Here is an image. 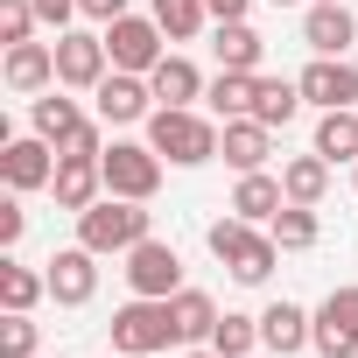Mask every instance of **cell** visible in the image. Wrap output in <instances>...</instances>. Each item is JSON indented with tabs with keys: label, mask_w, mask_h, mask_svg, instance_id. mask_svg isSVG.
Segmentation results:
<instances>
[{
	"label": "cell",
	"mask_w": 358,
	"mask_h": 358,
	"mask_svg": "<svg viewBox=\"0 0 358 358\" xmlns=\"http://www.w3.org/2000/svg\"><path fill=\"white\" fill-rule=\"evenodd\" d=\"M190 358H225V351H211V344H197V351H190Z\"/></svg>",
	"instance_id": "39"
},
{
	"label": "cell",
	"mask_w": 358,
	"mask_h": 358,
	"mask_svg": "<svg viewBox=\"0 0 358 358\" xmlns=\"http://www.w3.org/2000/svg\"><path fill=\"white\" fill-rule=\"evenodd\" d=\"M169 36H162V22L155 15H120V22H106V50H113V71H155L169 50H162Z\"/></svg>",
	"instance_id": "8"
},
{
	"label": "cell",
	"mask_w": 358,
	"mask_h": 358,
	"mask_svg": "<svg viewBox=\"0 0 358 358\" xmlns=\"http://www.w3.org/2000/svg\"><path fill=\"white\" fill-rule=\"evenodd\" d=\"M351 183H358V162H351Z\"/></svg>",
	"instance_id": "41"
},
{
	"label": "cell",
	"mask_w": 358,
	"mask_h": 358,
	"mask_svg": "<svg viewBox=\"0 0 358 358\" xmlns=\"http://www.w3.org/2000/svg\"><path fill=\"white\" fill-rule=\"evenodd\" d=\"M92 106H99L106 127H148V113H155V85H148L141 71H106L99 92H92Z\"/></svg>",
	"instance_id": "9"
},
{
	"label": "cell",
	"mask_w": 358,
	"mask_h": 358,
	"mask_svg": "<svg viewBox=\"0 0 358 358\" xmlns=\"http://www.w3.org/2000/svg\"><path fill=\"white\" fill-rule=\"evenodd\" d=\"M211 351H225V358H246V351H260V316H239V309H225V316H218V330H211Z\"/></svg>",
	"instance_id": "31"
},
{
	"label": "cell",
	"mask_w": 358,
	"mask_h": 358,
	"mask_svg": "<svg viewBox=\"0 0 358 358\" xmlns=\"http://www.w3.org/2000/svg\"><path fill=\"white\" fill-rule=\"evenodd\" d=\"M281 190H288V204H323L330 197V162L309 148V155H288L281 162Z\"/></svg>",
	"instance_id": "22"
},
{
	"label": "cell",
	"mask_w": 358,
	"mask_h": 358,
	"mask_svg": "<svg viewBox=\"0 0 358 358\" xmlns=\"http://www.w3.org/2000/svg\"><path fill=\"white\" fill-rule=\"evenodd\" d=\"M218 134H225V120H218V113H197V106H155V113H148V148H155L169 169H204V162H218Z\"/></svg>",
	"instance_id": "1"
},
{
	"label": "cell",
	"mask_w": 358,
	"mask_h": 358,
	"mask_svg": "<svg viewBox=\"0 0 358 358\" xmlns=\"http://www.w3.org/2000/svg\"><path fill=\"white\" fill-rule=\"evenodd\" d=\"M106 71H113L106 29H64V36H57V85H64V92H99Z\"/></svg>",
	"instance_id": "6"
},
{
	"label": "cell",
	"mask_w": 358,
	"mask_h": 358,
	"mask_svg": "<svg viewBox=\"0 0 358 358\" xmlns=\"http://www.w3.org/2000/svg\"><path fill=\"white\" fill-rule=\"evenodd\" d=\"M148 15L162 22V36H169V43H190V36L211 22V8H204V0H148Z\"/></svg>",
	"instance_id": "30"
},
{
	"label": "cell",
	"mask_w": 358,
	"mask_h": 358,
	"mask_svg": "<svg viewBox=\"0 0 358 358\" xmlns=\"http://www.w3.org/2000/svg\"><path fill=\"white\" fill-rule=\"evenodd\" d=\"M99 260H106V253H92V246H64V253H50V260H43V274H50V302H57V309H85V302L99 295Z\"/></svg>",
	"instance_id": "10"
},
{
	"label": "cell",
	"mask_w": 358,
	"mask_h": 358,
	"mask_svg": "<svg viewBox=\"0 0 358 358\" xmlns=\"http://www.w3.org/2000/svg\"><path fill=\"white\" fill-rule=\"evenodd\" d=\"M141 239H155V211L134 197L106 190L92 211H78V246H92V253H134Z\"/></svg>",
	"instance_id": "3"
},
{
	"label": "cell",
	"mask_w": 358,
	"mask_h": 358,
	"mask_svg": "<svg viewBox=\"0 0 358 358\" xmlns=\"http://www.w3.org/2000/svg\"><path fill=\"white\" fill-rule=\"evenodd\" d=\"M85 120H92V113H85L78 99H64V85H50L43 99H29V134H43L57 155H64V148L85 134Z\"/></svg>",
	"instance_id": "17"
},
{
	"label": "cell",
	"mask_w": 358,
	"mask_h": 358,
	"mask_svg": "<svg viewBox=\"0 0 358 358\" xmlns=\"http://www.w3.org/2000/svg\"><path fill=\"white\" fill-rule=\"evenodd\" d=\"M106 330H113V351H120V358H155V351H169V344H183V330H176V309L155 302V295L120 302Z\"/></svg>",
	"instance_id": "4"
},
{
	"label": "cell",
	"mask_w": 358,
	"mask_h": 358,
	"mask_svg": "<svg viewBox=\"0 0 358 358\" xmlns=\"http://www.w3.org/2000/svg\"><path fill=\"white\" fill-rule=\"evenodd\" d=\"M169 309H176V330H183V344H211V330H218V316H225V309H218L204 288H190V281L169 295Z\"/></svg>",
	"instance_id": "24"
},
{
	"label": "cell",
	"mask_w": 358,
	"mask_h": 358,
	"mask_svg": "<svg viewBox=\"0 0 358 358\" xmlns=\"http://www.w3.org/2000/svg\"><path fill=\"white\" fill-rule=\"evenodd\" d=\"M295 85H302V99H309L316 113H344V106H358V64H351V57H309Z\"/></svg>",
	"instance_id": "11"
},
{
	"label": "cell",
	"mask_w": 358,
	"mask_h": 358,
	"mask_svg": "<svg viewBox=\"0 0 358 358\" xmlns=\"http://www.w3.org/2000/svg\"><path fill=\"white\" fill-rule=\"evenodd\" d=\"M0 176H8V190H50V176H57V148L43 134H15L8 148H0Z\"/></svg>",
	"instance_id": "12"
},
{
	"label": "cell",
	"mask_w": 358,
	"mask_h": 358,
	"mask_svg": "<svg viewBox=\"0 0 358 358\" xmlns=\"http://www.w3.org/2000/svg\"><path fill=\"white\" fill-rule=\"evenodd\" d=\"M99 169H106V190L113 197H134V204H148L155 190H162V155L148 148V141H113L106 155H99Z\"/></svg>",
	"instance_id": "5"
},
{
	"label": "cell",
	"mask_w": 358,
	"mask_h": 358,
	"mask_svg": "<svg viewBox=\"0 0 358 358\" xmlns=\"http://www.w3.org/2000/svg\"><path fill=\"white\" fill-rule=\"evenodd\" d=\"M15 99H43L57 85V43H8V64H0Z\"/></svg>",
	"instance_id": "16"
},
{
	"label": "cell",
	"mask_w": 358,
	"mask_h": 358,
	"mask_svg": "<svg viewBox=\"0 0 358 358\" xmlns=\"http://www.w3.org/2000/svg\"><path fill=\"white\" fill-rule=\"evenodd\" d=\"M337 302H344V309H351V316H358V288H337Z\"/></svg>",
	"instance_id": "38"
},
{
	"label": "cell",
	"mask_w": 358,
	"mask_h": 358,
	"mask_svg": "<svg viewBox=\"0 0 358 358\" xmlns=\"http://www.w3.org/2000/svg\"><path fill=\"white\" fill-rule=\"evenodd\" d=\"M43 351V323L29 309H8L0 316V358H36Z\"/></svg>",
	"instance_id": "32"
},
{
	"label": "cell",
	"mask_w": 358,
	"mask_h": 358,
	"mask_svg": "<svg viewBox=\"0 0 358 358\" xmlns=\"http://www.w3.org/2000/svg\"><path fill=\"white\" fill-rule=\"evenodd\" d=\"M22 232H29V211H22V190H15L8 204H0V246L15 253V246H22Z\"/></svg>",
	"instance_id": "34"
},
{
	"label": "cell",
	"mask_w": 358,
	"mask_h": 358,
	"mask_svg": "<svg viewBox=\"0 0 358 358\" xmlns=\"http://www.w3.org/2000/svg\"><path fill=\"white\" fill-rule=\"evenodd\" d=\"M50 197H57V211H92L99 197H106V169H99V155H57V176H50Z\"/></svg>",
	"instance_id": "13"
},
{
	"label": "cell",
	"mask_w": 358,
	"mask_h": 358,
	"mask_svg": "<svg viewBox=\"0 0 358 358\" xmlns=\"http://www.w3.org/2000/svg\"><path fill=\"white\" fill-rule=\"evenodd\" d=\"M50 295V274L29 260H0V309H36Z\"/></svg>",
	"instance_id": "29"
},
{
	"label": "cell",
	"mask_w": 358,
	"mask_h": 358,
	"mask_svg": "<svg viewBox=\"0 0 358 358\" xmlns=\"http://www.w3.org/2000/svg\"><path fill=\"white\" fill-rule=\"evenodd\" d=\"M267 232H274V246H281V253H309V246L323 239V225H316V204H281V211L267 218Z\"/></svg>",
	"instance_id": "27"
},
{
	"label": "cell",
	"mask_w": 358,
	"mask_h": 358,
	"mask_svg": "<svg viewBox=\"0 0 358 358\" xmlns=\"http://www.w3.org/2000/svg\"><path fill=\"white\" fill-rule=\"evenodd\" d=\"M309 351H323V358H358V316L337 302V295H323V309H316V344Z\"/></svg>",
	"instance_id": "21"
},
{
	"label": "cell",
	"mask_w": 358,
	"mask_h": 358,
	"mask_svg": "<svg viewBox=\"0 0 358 358\" xmlns=\"http://www.w3.org/2000/svg\"><path fill=\"white\" fill-rule=\"evenodd\" d=\"M78 15L106 29V22H120V15H134V8H127V0H78Z\"/></svg>",
	"instance_id": "36"
},
{
	"label": "cell",
	"mask_w": 358,
	"mask_h": 358,
	"mask_svg": "<svg viewBox=\"0 0 358 358\" xmlns=\"http://www.w3.org/2000/svg\"><path fill=\"white\" fill-rule=\"evenodd\" d=\"M36 22H43V29H57V36H64V29H71V22H78V0H36Z\"/></svg>",
	"instance_id": "35"
},
{
	"label": "cell",
	"mask_w": 358,
	"mask_h": 358,
	"mask_svg": "<svg viewBox=\"0 0 358 358\" xmlns=\"http://www.w3.org/2000/svg\"><path fill=\"white\" fill-rule=\"evenodd\" d=\"M204 8H211V22H246L253 0H204Z\"/></svg>",
	"instance_id": "37"
},
{
	"label": "cell",
	"mask_w": 358,
	"mask_h": 358,
	"mask_svg": "<svg viewBox=\"0 0 358 358\" xmlns=\"http://www.w3.org/2000/svg\"><path fill=\"white\" fill-rule=\"evenodd\" d=\"M36 0H0V43H36Z\"/></svg>",
	"instance_id": "33"
},
{
	"label": "cell",
	"mask_w": 358,
	"mask_h": 358,
	"mask_svg": "<svg viewBox=\"0 0 358 358\" xmlns=\"http://www.w3.org/2000/svg\"><path fill=\"white\" fill-rule=\"evenodd\" d=\"M253 92H260V71H218V78L204 85V106H211L218 120H246V113H253Z\"/></svg>",
	"instance_id": "25"
},
{
	"label": "cell",
	"mask_w": 358,
	"mask_h": 358,
	"mask_svg": "<svg viewBox=\"0 0 358 358\" xmlns=\"http://www.w3.org/2000/svg\"><path fill=\"white\" fill-rule=\"evenodd\" d=\"M302 106H309V99H302V85H295V78H260V92H253V120H260V127H274V134H281Z\"/></svg>",
	"instance_id": "26"
},
{
	"label": "cell",
	"mask_w": 358,
	"mask_h": 358,
	"mask_svg": "<svg viewBox=\"0 0 358 358\" xmlns=\"http://www.w3.org/2000/svg\"><path fill=\"white\" fill-rule=\"evenodd\" d=\"M211 57H218V71H260L267 43L253 22H211Z\"/></svg>",
	"instance_id": "19"
},
{
	"label": "cell",
	"mask_w": 358,
	"mask_h": 358,
	"mask_svg": "<svg viewBox=\"0 0 358 358\" xmlns=\"http://www.w3.org/2000/svg\"><path fill=\"white\" fill-rule=\"evenodd\" d=\"M120 260H127L120 274H127V288H134V295L169 302L176 288H183V253H176L169 239H141V246H134V253H120Z\"/></svg>",
	"instance_id": "7"
},
{
	"label": "cell",
	"mask_w": 358,
	"mask_h": 358,
	"mask_svg": "<svg viewBox=\"0 0 358 358\" xmlns=\"http://www.w3.org/2000/svg\"><path fill=\"white\" fill-rule=\"evenodd\" d=\"M309 344H316V309H302V302H267V309H260V351L295 358V351H309Z\"/></svg>",
	"instance_id": "14"
},
{
	"label": "cell",
	"mask_w": 358,
	"mask_h": 358,
	"mask_svg": "<svg viewBox=\"0 0 358 358\" xmlns=\"http://www.w3.org/2000/svg\"><path fill=\"white\" fill-rule=\"evenodd\" d=\"M274 8H295V0H274Z\"/></svg>",
	"instance_id": "40"
},
{
	"label": "cell",
	"mask_w": 358,
	"mask_h": 358,
	"mask_svg": "<svg viewBox=\"0 0 358 358\" xmlns=\"http://www.w3.org/2000/svg\"><path fill=\"white\" fill-rule=\"evenodd\" d=\"M36 358H43V351H36Z\"/></svg>",
	"instance_id": "42"
},
{
	"label": "cell",
	"mask_w": 358,
	"mask_h": 358,
	"mask_svg": "<svg viewBox=\"0 0 358 358\" xmlns=\"http://www.w3.org/2000/svg\"><path fill=\"white\" fill-rule=\"evenodd\" d=\"M302 43H309V57H344V50L358 43V15L344 8V0H309Z\"/></svg>",
	"instance_id": "15"
},
{
	"label": "cell",
	"mask_w": 358,
	"mask_h": 358,
	"mask_svg": "<svg viewBox=\"0 0 358 358\" xmlns=\"http://www.w3.org/2000/svg\"><path fill=\"white\" fill-rule=\"evenodd\" d=\"M316 155H323L330 169H337V162H358V106L316 120Z\"/></svg>",
	"instance_id": "28"
},
{
	"label": "cell",
	"mask_w": 358,
	"mask_h": 358,
	"mask_svg": "<svg viewBox=\"0 0 358 358\" xmlns=\"http://www.w3.org/2000/svg\"><path fill=\"white\" fill-rule=\"evenodd\" d=\"M204 246H211V260H218V267H232V281H239V288H260V281L274 274V260H281V246H274V232H260V225H246L239 211H232V218H211V232H204Z\"/></svg>",
	"instance_id": "2"
},
{
	"label": "cell",
	"mask_w": 358,
	"mask_h": 358,
	"mask_svg": "<svg viewBox=\"0 0 358 358\" xmlns=\"http://www.w3.org/2000/svg\"><path fill=\"white\" fill-rule=\"evenodd\" d=\"M148 85H155V106H197L204 99V71L190 57H162L148 71Z\"/></svg>",
	"instance_id": "20"
},
{
	"label": "cell",
	"mask_w": 358,
	"mask_h": 358,
	"mask_svg": "<svg viewBox=\"0 0 358 358\" xmlns=\"http://www.w3.org/2000/svg\"><path fill=\"white\" fill-rule=\"evenodd\" d=\"M281 204H288V190H281V176H267V169L239 176V190H232V211H239L246 225H267Z\"/></svg>",
	"instance_id": "23"
},
{
	"label": "cell",
	"mask_w": 358,
	"mask_h": 358,
	"mask_svg": "<svg viewBox=\"0 0 358 358\" xmlns=\"http://www.w3.org/2000/svg\"><path fill=\"white\" fill-rule=\"evenodd\" d=\"M218 155H225L239 176H253V169H267V162H274V127H260L253 113H246V120H225V134H218Z\"/></svg>",
	"instance_id": "18"
}]
</instances>
